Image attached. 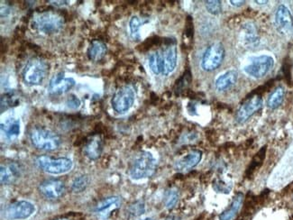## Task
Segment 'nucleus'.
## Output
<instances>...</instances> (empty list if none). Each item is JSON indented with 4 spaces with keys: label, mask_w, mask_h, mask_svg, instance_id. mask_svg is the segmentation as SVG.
<instances>
[{
    "label": "nucleus",
    "mask_w": 293,
    "mask_h": 220,
    "mask_svg": "<svg viewBox=\"0 0 293 220\" xmlns=\"http://www.w3.org/2000/svg\"><path fill=\"white\" fill-rule=\"evenodd\" d=\"M157 168V162L154 156L149 152H141L135 158L130 167L129 174L133 180L150 178Z\"/></svg>",
    "instance_id": "2"
},
{
    "label": "nucleus",
    "mask_w": 293,
    "mask_h": 220,
    "mask_svg": "<svg viewBox=\"0 0 293 220\" xmlns=\"http://www.w3.org/2000/svg\"><path fill=\"white\" fill-rule=\"evenodd\" d=\"M146 208H145V203L142 202H136L133 204L130 208V212L134 216H140L145 213Z\"/></svg>",
    "instance_id": "34"
},
{
    "label": "nucleus",
    "mask_w": 293,
    "mask_h": 220,
    "mask_svg": "<svg viewBox=\"0 0 293 220\" xmlns=\"http://www.w3.org/2000/svg\"><path fill=\"white\" fill-rule=\"evenodd\" d=\"M179 201V192L176 189H170L166 192L164 204L167 209H172Z\"/></svg>",
    "instance_id": "29"
},
{
    "label": "nucleus",
    "mask_w": 293,
    "mask_h": 220,
    "mask_svg": "<svg viewBox=\"0 0 293 220\" xmlns=\"http://www.w3.org/2000/svg\"><path fill=\"white\" fill-rule=\"evenodd\" d=\"M1 130L7 139L14 140L20 135V131H21L20 120L14 117L7 119L5 123L1 124Z\"/></svg>",
    "instance_id": "20"
},
{
    "label": "nucleus",
    "mask_w": 293,
    "mask_h": 220,
    "mask_svg": "<svg viewBox=\"0 0 293 220\" xmlns=\"http://www.w3.org/2000/svg\"><path fill=\"white\" fill-rule=\"evenodd\" d=\"M185 33L187 35V37L189 39L193 37V23H192V19L190 16L187 18L186 21V30H185Z\"/></svg>",
    "instance_id": "36"
},
{
    "label": "nucleus",
    "mask_w": 293,
    "mask_h": 220,
    "mask_svg": "<svg viewBox=\"0 0 293 220\" xmlns=\"http://www.w3.org/2000/svg\"><path fill=\"white\" fill-rule=\"evenodd\" d=\"M284 96H285V91L284 88L283 87L276 88L275 90H274V92L270 95L269 99L267 101L268 107L272 109L279 108L284 101Z\"/></svg>",
    "instance_id": "25"
},
{
    "label": "nucleus",
    "mask_w": 293,
    "mask_h": 220,
    "mask_svg": "<svg viewBox=\"0 0 293 220\" xmlns=\"http://www.w3.org/2000/svg\"><path fill=\"white\" fill-rule=\"evenodd\" d=\"M244 199H245V195L242 192L237 193L229 207L219 215V217H218L219 220H233L237 216L238 211L240 210L243 202H244Z\"/></svg>",
    "instance_id": "19"
},
{
    "label": "nucleus",
    "mask_w": 293,
    "mask_h": 220,
    "mask_svg": "<svg viewBox=\"0 0 293 220\" xmlns=\"http://www.w3.org/2000/svg\"><path fill=\"white\" fill-rule=\"evenodd\" d=\"M238 109L237 114V121L243 124L247 121L254 114L263 108V99L261 95H251Z\"/></svg>",
    "instance_id": "10"
},
{
    "label": "nucleus",
    "mask_w": 293,
    "mask_h": 220,
    "mask_svg": "<svg viewBox=\"0 0 293 220\" xmlns=\"http://www.w3.org/2000/svg\"><path fill=\"white\" fill-rule=\"evenodd\" d=\"M256 3L259 4V5H265V4L268 3V1H259V0H256Z\"/></svg>",
    "instance_id": "40"
},
{
    "label": "nucleus",
    "mask_w": 293,
    "mask_h": 220,
    "mask_svg": "<svg viewBox=\"0 0 293 220\" xmlns=\"http://www.w3.org/2000/svg\"><path fill=\"white\" fill-rule=\"evenodd\" d=\"M242 41L248 47H256L259 42V35L254 23H247L242 29Z\"/></svg>",
    "instance_id": "18"
},
{
    "label": "nucleus",
    "mask_w": 293,
    "mask_h": 220,
    "mask_svg": "<svg viewBox=\"0 0 293 220\" xmlns=\"http://www.w3.org/2000/svg\"><path fill=\"white\" fill-rule=\"evenodd\" d=\"M1 183L11 184L19 177V169L15 164L1 165Z\"/></svg>",
    "instance_id": "23"
},
{
    "label": "nucleus",
    "mask_w": 293,
    "mask_h": 220,
    "mask_svg": "<svg viewBox=\"0 0 293 220\" xmlns=\"http://www.w3.org/2000/svg\"><path fill=\"white\" fill-rule=\"evenodd\" d=\"M107 45L100 40H93L88 49V55L91 61H99L105 56Z\"/></svg>",
    "instance_id": "22"
},
{
    "label": "nucleus",
    "mask_w": 293,
    "mask_h": 220,
    "mask_svg": "<svg viewBox=\"0 0 293 220\" xmlns=\"http://www.w3.org/2000/svg\"><path fill=\"white\" fill-rule=\"evenodd\" d=\"M151 220V219H150V218H146V219H144V220Z\"/></svg>",
    "instance_id": "41"
},
{
    "label": "nucleus",
    "mask_w": 293,
    "mask_h": 220,
    "mask_svg": "<svg viewBox=\"0 0 293 220\" xmlns=\"http://www.w3.org/2000/svg\"><path fill=\"white\" fill-rule=\"evenodd\" d=\"M275 27L282 34L291 33L293 26V15L285 5H280L276 10L275 16Z\"/></svg>",
    "instance_id": "12"
},
{
    "label": "nucleus",
    "mask_w": 293,
    "mask_h": 220,
    "mask_svg": "<svg viewBox=\"0 0 293 220\" xmlns=\"http://www.w3.org/2000/svg\"><path fill=\"white\" fill-rule=\"evenodd\" d=\"M274 65L275 59L267 54H263L259 56L250 57L243 70L252 78L261 79L272 70Z\"/></svg>",
    "instance_id": "5"
},
{
    "label": "nucleus",
    "mask_w": 293,
    "mask_h": 220,
    "mask_svg": "<svg viewBox=\"0 0 293 220\" xmlns=\"http://www.w3.org/2000/svg\"><path fill=\"white\" fill-rule=\"evenodd\" d=\"M202 159V153L199 150L189 152L188 155L181 157L175 164V169L179 172H187L199 164Z\"/></svg>",
    "instance_id": "15"
},
{
    "label": "nucleus",
    "mask_w": 293,
    "mask_h": 220,
    "mask_svg": "<svg viewBox=\"0 0 293 220\" xmlns=\"http://www.w3.org/2000/svg\"><path fill=\"white\" fill-rule=\"evenodd\" d=\"M265 155H266V146H264L259 152L256 153V155L254 156V158L251 162L250 165L248 166V168L246 169V176L247 178L252 177L256 170L260 168L265 161Z\"/></svg>",
    "instance_id": "24"
},
{
    "label": "nucleus",
    "mask_w": 293,
    "mask_h": 220,
    "mask_svg": "<svg viewBox=\"0 0 293 220\" xmlns=\"http://www.w3.org/2000/svg\"><path fill=\"white\" fill-rule=\"evenodd\" d=\"M103 150V143L100 136L95 135L91 136L86 143L84 154L90 160L99 159Z\"/></svg>",
    "instance_id": "17"
},
{
    "label": "nucleus",
    "mask_w": 293,
    "mask_h": 220,
    "mask_svg": "<svg viewBox=\"0 0 293 220\" xmlns=\"http://www.w3.org/2000/svg\"><path fill=\"white\" fill-rule=\"evenodd\" d=\"M225 57V49L220 42H214L204 52L201 67L206 71H212L221 65Z\"/></svg>",
    "instance_id": "8"
},
{
    "label": "nucleus",
    "mask_w": 293,
    "mask_h": 220,
    "mask_svg": "<svg viewBox=\"0 0 293 220\" xmlns=\"http://www.w3.org/2000/svg\"><path fill=\"white\" fill-rule=\"evenodd\" d=\"M229 3H230L232 5H234V6L239 7V6H242L244 4H246V1H240V0H238V1H234V0H231V1H229Z\"/></svg>",
    "instance_id": "38"
},
{
    "label": "nucleus",
    "mask_w": 293,
    "mask_h": 220,
    "mask_svg": "<svg viewBox=\"0 0 293 220\" xmlns=\"http://www.w3.org/2000/svg\"><path fill=\"white\" fill-rule=\"evenodd\" d=\"M32 27L43 34H52L60 32L64 25L62 14L53 11H44L33 14Z\"/></svg>",
    "instance_id": "1"
},
{
    "label": "nucleus",
    "mask_w": 293,
    "mask_h": 220,
    "mask_svg": "<svg viewBox=\"0 0 293 220\" xmlns=\"http://www.w3.org/2000/svg\"><path fill=\"white\" fill-rule=\"evenodd\" d=\"M121 205V199L117 196L107 198L99 202L95 208V212L99 214L100 218L107 219L109 218L111 212L118 210Z\"/></svg>",
    "instance_id": "16"
},
{
    "label": "nucleus",
    "mask_w": 293,
    "mask_h": 220,
    "mask_svg": "<svg viewBox=\"0 0 293 220\" xmlns=\"http://www.w3.org/2000/svg\"><path fill=\"white\" fill-rule=\"evenodd\" d=\"M75 85V80L71 77H65L63 72H59L50 80L48 90L52 95H62L66 93Z\"/></svg>",
    "instance_id": "13"
},
{
    "label": "nucleus",
    "mask_w": 293,
    "mask_h": 220,
    "mask_svg": "<svg viewBox=\"0 0 293 220\" xmlns=\"http://www.w3.org/2000/svg\"><path fill=\"white\" fill-rule=\"evenodd\" d=\"M35 211L33 203L26 201L15 202L6 208L5 218L8 220H27Z\"/></svg>",
    "instance_id": "9"
},
{
    "label": "nucleus",
    "mask_w": 293,
    "mask_h": 220,
    "mask_svg": "<svg viewBox=\"0 0 293 220\" xmlns=\"http://www.w3.org/2000/svg\"><path fill=\"white\" fill-rule=\"evenodd\" d=\"M190 81H191V74H190L189 70H188L185 72L180 80H177L176 86H175V91L177 93H180L181 91H183L184 89L189 86Z\"/></svg>",
    "instance_id": "30"
},
{
    "label": "nucleus",
    "mask_w": 293,
    "mask_h": 220,
    "mask_svg": "<svg viewBox=\"0 0 293 220\" xmlns=\"http://www.w3.org/2000/svg\"><path fill=\"white\" fill-rule=\"evenodd\" d=\"M143 22L141 19L139 18L138 16H133L131 20H130V35L134 41H138L140 40V28L142 26Z\"/></svg>",
    "instance_id": "27"
},
{
    "label": "nucleus",
    "mask_w": 293,
    "mask_h": 220,
    "mask_svg": "<svg viewBox=\"0 0 293 220\" xmlns=\"http://www.w3.org/2000/svg\"><path fill=\"white\" fill-rule=\"evenodd\" d=\"M206 8L208 10V13L211 14H218L222 11V5L221 2L218 0H212V1H206Z\"/></svg>",
    "instance_id": "32"
},
{
    "label": "nucleus",
    "mask_w": 293,
    "mask_h": 220,
    "mask_svg": "<svg viewBox=\"0 0 293 220\" xmlns=\"http://www.w3.org/2000/svg\"><path fill=\"white\" fill-rule=\"evenodd\" d=\"M39 191L48 200H58L65 193V185L61 180H45L39 185Z\"/></svg>",
    "instance_id": "11"
},
{
    "label": "nucleus",
    "mask_w": 293,
    "mask_h": 220,
    "mask_svg": "<svg viewBox=\"0 0 293 220\" xmlns=\"http://www.w3.org/2000/svg\"><path fill=\"white\" fill-rule=\"evenodd\" d=\"M81 106V100L76 97L75 95H71L69 99L67 100V107L71 108V109H76L80 108Z\"/></svg>",
    "instance_id": "35"
},
{
    "label": "nucleus",
    "mask_w": 293,
    "mask_h": 220,
    "mask_svg": "<svg viewBox=\"0 0 293 220\" xmlns=\"http://www.w3.org/2000/svg\"><path fill=\"white\" fill-rule=\"evenodd\" d=\"M237 78H238V73L237 70H228L222 75L219 76L216 80L215 82L216 88L219 91H225L227 89L231 88L233 85H235V83L237 82Z\"/></svg>",
    "instance_id": "21"
},
{
    "label": "nucleus",
    "mask_w": 293,
    "mask_h": 220,
    "mask_svg": "<svg viewBox=\"0 0 293 220\" xmlns=\"http://www.w3.org/2000/svg\"><path fill=\"white\" fill-rule=\"evenodd\" d=\"M136 99V93L132 87L123 86L114 94L111 100L112 108L116 112L124 114L132 108Z\"/></svg>",
    "instance_id": "7"
},
{
    "label": "nucleus",
    "mask_w": 293,
    "mask_h": 220,
    "mask_svg": "<svg viewBox=\"0 0 293 220\" xmlns=\"http://www.w3.org/2000/svg\"><path fill=\"white\" fill-rule=\"evenodd\" d=\"M65 220V219H62V220Z\"/></svg>",
    "instance_id": "42"
},
{
    "label": "nucleus",
    "mask_w": 293,
    "mask_h": 220,
    "mask_svg": "<svg viewBox=\"0 0 293 220\" xmlns=\"http://www.w3.org/2000/svg\"><path fill=\"white\" fill-rule=\"evenodd\" d=\"M17 99H18L17 96H15V94L12 92H8L3 95L1 98V110L4 108V107L5 109H6V108H11L12 106H14L17 103Z\"/></svg>",
    "instance_id": "31"
},
{
    "label": "nucleus",
    "mask_w": 293,
    "mask_h": 220,
    "mask_svg": "<svg viewBox=\"0 0 293 220\" xmlns=\"http://www.w3.org/2000/svg\"><path fill=\"white\" fill-rule=\"evenodd\" d=\"M49 72L47 62L41 58H33L27 62L23 70V80L26 84H42Z\"/></svg>",
    "instance_id": "4"
},
{
    "label": "nucleus",
    "mask_w": 293,
    "mask_h": 220,
    "mask_svg": "<svg viewBox=\"0 0 293 220\" xmlns=\"http://www.w3.org/2000/svg\"><path fill=\"white\" fill-rule=\"evenodd\" d=\"M30 138L33 146L39 150L54 151L61 145V138L56 133L45 127H34L30 132Z\"/></svg>",
    "instance_id": "3"
},
{
    "label": "nucleus",
    "mask_w": 293,
    "mask_h": 220,
    "mask_svg": "<svg viewBox=\"0 0 293 220\" xmlns=\"http://www.w3.org/2000/svg\"><path fill=\"white\" fill-rule=\"evenodd\" d=\"M213 187H214L216 192L227 194V193H229V192L231 191L232 185L231 184H229V183H225L222 180H218V181H216L214 183Z\"/></svg>",
    "instance_id": "33"
},
{
    "label": "nucleus",
    "mask_w": 293,
    "mask_h": 220,
    "mask_svg": "<svg viewBox=\"0 0 293 220\" xmlns=\"http://www.w3.org/2000/svg\"><path fill=\"white\" fill-rule=\"evenodd\" d=\"M38 167L47 174H63L71 171L72 162L69 158H52L49 156H40L36 159Z\"/></svg>",
    "instance_id": "6"
},
{
    "label": "nucleus",
    "mask_w": 293,
    "mask_h": 220,
    "mask_svg": "<svg viewBox=\"0 0 293 220\" xmlns=\"http://www.w3.org/2000/svg\"><path fill=\"white\" fill-rule=\"evenodd\" d=\"M180 220L177 217H174V216H170V217H167L165 220Z\"/></svg>",
    "instance_id": "39"
},
{
    "label": "nucleus",
    "mask_w": 293,
    "mask_h": 220,
    "mask_svg": "<svg viewBox=\"0 0 293 220\" xmlns=\"http://www.w3.org/2000/svg\"><path fill=\"white\" fill-rule=\"evenodd\" d=\"M49 3H52V5L55 6H63V5H67L69 4V1H49Z\"/></svg>",
    "instance_id": "37"
},
{
    "label": "nucleus",
    "mask_w": 293,
    "mask_h": 220,
    "mask_svg": "<svg viewBox=\"0 0 293 220\" xmlns=\"http://www.w3.org/2000/svg\"><path fill=\"white\" fill-rule=\"evenodd\" d=\"M89 185V178L85 175L78 176L74 179L71 184V191L74 193H81L84 192Z\"/></svg>",
    "instance_id": "28"
},
{
    "label": "nucleus",
    "mask_w": 293,
    "mask_h": 220,
    "mask_svg": "<svg viewBox=\"0 0 293 220\" xmlns=\"http://www.w3.org/2000/svg\"><path fill=\"white\" fill-rule=\"evenodd\" d=\"M161 55L162 66L161 73L163 75H169L174 70L177 65V48L175 46L174 42L168 43L164 50L161 51Z\"/></svg>",
    "instance_id": "14"
},
{
    "label": "nucleus",
    "mask_w": 293,
    "mask_h": 220,
    "mask_svg": "<svg viewBox=\"0 0 293 220\" xmlns=\"http://www.w3.org/2000/svg\"><path fill=\"white\" fill-rule=\"evenodd\" d=\"M149 61V66L151 71L158 75L161 73L162 70V66H161V52H152L148 58Z\"/></svg>",
    "instance_id": "26"
}]
</instances>
